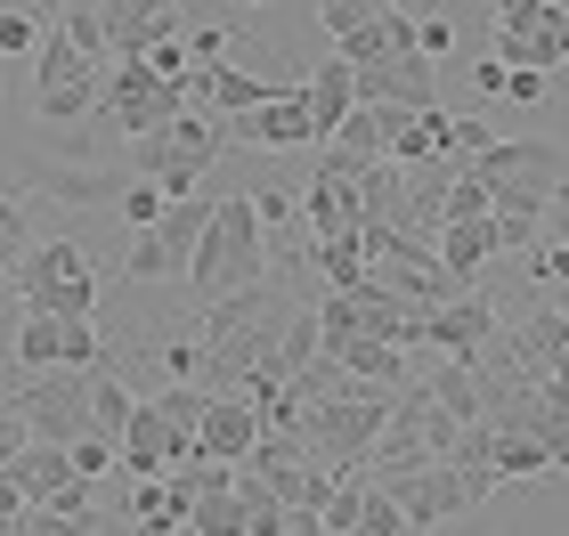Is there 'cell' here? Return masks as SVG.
I'll list each match as a JSON object with an SVG mask.
<instances>
[{
	"mask_svg": "<svg viewBox=\"0 0 569 536\" xmlns=\"http://www.w3.org/2000/svg\"><path fill=\"white\" fill-rule=\"evenodd\" d=\"M131 382H122V374H107V366H90V431H98V439H114V431L122 423H131Z\"/></svg>",
	"mask_w": 569,
	"mask_h": 536,
	"instance_id": "f1b7e54d",
	"label": "cell"
},
{
	"mask_svg": "<svg viewBox=\"0 0 569 536\" xmlns=\"http://www.w3.org/2000/svg\"><path fill=\"white\" fill-rule=\"evenodd\" d=\"M431 252H439V269H448L456 285H480V269L497 261V227H488V220H439Z\"/></svg>",
	"mask_w": 569,
	"mask_h": 536,
	"instance_id": "44dd1931",
	"label": "cell"
},
{
	"mask_svg": "<svg viewBox=\"0 0 569 536\" xmlns=\"http://www.w3.org/2000/svg\"><path fill=\"white\" fill-rule=\"evenodd\" d=\"M73 9H90V0H73Z\"/></svg>",
	"mask_w": 569,
	"mask_h": 536,
	"instance_id": "f907efd6",
	"label": "cell"
},
{
	"mask_svg": "<svg viewBox=\"0 0 569 536\" xmlns=\"http://www.w3.org/2000/svg\"><path fill=\"white\" fill-rule=\"evenodd\" d=\"M399 513H407V528H448V520H463V513H480V504H488V488H480V479L472 472H456V464H423V472H407L399 479Z\"/></svg>",
	"mask_w": 569,
	"mask_h": 536,
	"instance_id": "8fae6325",
	"label": "cell"
},
{
	"mask_svg": "<svg viewBox=\"0 0 569 536\" xmlns=\"http://www.w3.org/2000/svg\"><path fill=\"white\" fill-rule=\"evenodd\" d=\"M350 536H416V528H407V513H399V496L375 488L367 472H358V520H350Z\"/></svg>",
	"mask_w": 569,
	"mask_h": 536,
	"instance_id": "f546056e",
	"label": "cell"
},
{
	"mask_svg": "<svg viewBox=\"0 0 569 536\" xmlns=\"http://www.w3.org/2000/svg\"><path fill=\"white\" fill-rule=\"evenodd\" d=\"M179 107H188V90H179V82L147 73L139 58H114L107 73H98V107L90 114H107L122 139H139V131H154V122H171Z\"/></svg>",
	"mask_w": 569,
	"mask_h": 536,
	"instance_id": "8992f818",
	"label": "cell"
},
{
	"mask_svg": "<svg viewBox=\"0 0 569 536\" xmlns=\"http://www.w3.org/2000/svg\"><path fill=\"white\" fill-rule=\"evenodd\" d=\"M220 146H228V131H220L212 114H203V107H179L171 122L122 139V179H154L163 195H188L196 179L220 163Z\"/></svg>",
	"mask_w": 569,
	"mask_h": 536,
	"instance_id": "7a4b0ae2",
	"label": "cell"
},
{
	"mask_svg": "<svg viewBox=\"0 0 569 536\" xmlns=\"http://www.w3.org/2000/svg\"><path fill=\"white\" fill-rule=\"evenodd\" d=\"M228 139H244V146H269V155H284V146H309V114H301V90H269L252 114L237 122H220Z\"/></svg>",
	"mask_w": 569,
	"mask_h": 536,
	"instance_id": "ac0fdd59",
	"label": "cell"
},
{
	"mask_svg": "<svg viewBox=\"0 0 569 536\" xmlns=\"http://www.w3.org/2000/svg\"><path fill=\"white\" fill-rule=\"evenodd\" d=\"M49 33H58V41H73V49H82V58H90L98 73H107V65H114V49H107V24H98L90 9H73V0H66V9H58V24H49Z\"/></svg>",
	"mask_w": 569,
	"mask_h": 536,
	"instance_id": "1f68e13d",
	"label": "cell"
},
{
	"mask_svg": "<svg viewBox=\"0 0 569 536\" xmlns=\"http://www.w3.org/2000/svg\"><path fill=\"white\" fill-rule=\"evenodd\" d=\"M90 17L107 24L114 58H147V41L179 24V0H90Z\"/></svg>",
	"mask_w": 569,
	"mask_h": 536,
	"instance_id": "e0dca14e",
	"label": "cell"
},
{
	"mask_svg": "<svg viewBox=\"0 0 569 536\" xmlns=\"http://www.w3.org/2000/svg\"><path fill=\"white\" fill-rule=\"evenodd\" d=\"M0 520H24V488H17L9 472H0Z\"/></svg>",
	"mask_w": 569,
	"mask_h": 536,
	"instance_id": "f6af8a7d",
	"label": "cell"
},
{
	"mask_svg": "<svg viewBox=\"0 0 569 536\" xmlns=\"http://www.w3.org/2000/svg\"><path fill=\"white\" fill-rule=\"evenodd\" d=\"M261 276H269V227H261V212H252V195H220L212 220H203V236H196V252H188L196 310L220 301V293L261 285Z\"/></svg>",
	"mask_w": 569,
	"mask_h": 536,
	"instance_id": "6da1fadb",
	"label": "cell"
},
{
	"mask_svg": "<svg viewBox=\"0 0 569 536\" xmlns=\"http://www.w3.org/2000/svg\"><path fill=\"white\" fill-rule=\"evenodd\" d=\"M261 439V415H252L244 391H203V415L188 431L196 455H212V464H244V447Z\"/></svg>",
	"mask_w": 569,
	"mask_h": 536,
	"instance_id": "4fadbf2b",
	"label": "cell"
},
{
	"mask_svg": "<svg viewBox=\"0 0 569 536\" xmlns=\"http://www.w3.org/2000/svg\"><path fill=\"white\" fill-rule=\"evenodd\" d=\"M188 536H244V504H237V488L196 496V504H188Z\"/></svg>",
	"mask_w": 569,
	"mask_h": 536,
	"instance_id": "4dcf8cb0",
	"label": "cell"
},
{
	"mask_svg": "<svg viewBox=\"0 0 569 536\" xmlns=\"http://www.w3.org/2000/svg\"><path fill=\"white\" fill-rule=\"evenodd\" d=\"M309 269L326 276V293L367 285V252H358V236H309Z\"/></svg>",
	"mask_w": 569,
	"mask_h": 536,
	"instance_id": "4316f807",
	"label": "cell"
},
{
	"mask_svg": "<svg viewBox=\"0 0 569 536\" xmlns=\"http://www.w3.org/2000/svg\"><path fill=\"white\" fill-rule=\"evenodd\" d=\"M284 536H326V528H318V513H284Z\"/></svg>",
	"mask_w": 569,
	"mask_h": 536,
	"instance_id": "7dc6e473",
	"label": "cell"
},
{
	"mask_svg": "<svg viewBox=\"0 0 569 536\" xmlns=\"http://www.w3.org/2000/svg\"><path fill=\"white\" fill-rule=\"evenodd\" d=\"M24 65H33V114L41 122H82L98 107V65L73 41H58L49 24H41V41H33V58H24Z\"/></svg>",
	"mask_w": 569,
	"mask_h": 536,
	"instance_id": "52a82bcc",
	"label": "cell"
},
{
	"mask_svg": "<svg viewBox=\"0 0 569 536\" xmlns=\"http://www.w3.org/2000/svg\"><path fill=\"white\" fill-rule=\"evenodd\" d=\"M33 188L58 195V203H114L122 195V171L114 163H41Z\"/></svg>",
	"mask_w": 569,
	"mask_h": 536,
	"instance_id": "cb8c5ba5",
	"label": "cell"
},
{
	"mask_svg": "<svg viewBox=\"0 0 569 536\" xmlns=\"http://www.w3.org/2000/svg\"><path fill=\"white\" fill-rule=\"evenodd\" d=\"M472 179L488 188V203H561V139H488L472 155Z\"/></svg>",
	"mask_w": 569,
	"mask_h": 536,
	"instance_id": "5b68a950",
	"label": "cell"
},
{
	"mask_svg": "<svg viewBox=\"0 0 569 536\" xmlns=\"http://www.w3.org/2000/svg\"><path fill=\"white\" fill-rule=\"evenodd\" d=\"M66 464H73V479H90V488H98V479L114 472V439H98V431H82V439L66 447Z\"/></svg>",
	"mask_w": 569,
	"mask_h": 536,
	"instance_id": "d590c367",
	"label": "cell"
},
{
	"mask_svg": "<svg viewBox=\"0 0 569 536\" xmlns=\"http://www.w3.org/2000/svg\"><path fill=\"white\" fill-rule=\"evenodd\" d=\"M147 406H154V415H163V423L179 431V439H188V431H196V415H203V391H196V382H171V391H154Z\"/></svg>",
	"mask_w": 569,
	"mask_h": 536,
	"instance_id": "836d02e7",
	"label": "cell"
},
{
	"mask_svg": "<svg viewBox=\"0 0 569 536\" xmlns=\"http://www.w3.org/2000/svg\"><path fill=\"white\" fill-rule=\"evenodd\" d=\"M382 9H391V0H318V24H326L333 41H342V33H358V24L382 17Z\"/></svg>",
	"mask_w": 569,
	"mask_h": 536,
	"instance_id": "8d00e7d4",
	"label": "cell"
},
{
	"mask_svg": "<svg viewBox=\"0 0 569 536\" xmlns=\"http://www.w3.org/2000/svg\"><path fill=\"white\" fill-rule=\"evenodd\" d=\"M293 90H301V114H309V146L333 139V122L358 107V90H350V65H342V58L309 65V82H293Z\"/></svg>",
	"mask_w": 569,
	"mask_h": 536,
	"instance_id": "7402d4cb",
	"label": "cell"
},
{
	"mask_svg": "<svg viewBox=\"0 0 569 536\" xmlns=\"http://www.w3.org/2000/svg\"><path fill=\"white\" fill-rule=\"evenodd\" d=\"M269 90H293V82H269V73H252V65H196V98H212V114L220 122H237V114H252Z\"/></svg>",
	"mask_w": 569,
	"mask_h": 536,
	"instance_id": "ffe728a7",
	"label": "cell"
},
{
	"mask_svg": "<svg viewBox=\"0 0 569 536\" xmlns=\"http://www.w3.org/2000/svg\"><path fill=\"white\" fill-rule=\"evenodd\" d=\"M163 188H154V179H122V195H114V212H122V227H147L154 212H163Z\"/></svg>",
	"mask_w": 569,
	"mask_h": 536,
	"instance_id": "e575fe53",
	"label": "cell"
},
{
	"mask_svg": "<svg viewBox=\"0 0 569 536\" xmlns=\"http://www.w3.org/2000/svg\"><path fill=\"white\" fill-rule=\"evenodd\" d=\"M17 366L24 374H90V366H107V342H98V325L90 317H49V310H24L17 325Z\"/></svg>",
	"mask_w": 569,
	"mask_h": 536,
	"instance_id": "30bf717a",
	"label": "cell"
},
{
	"mask_svg": "<svg viewBox=\"0 0 569 536\" xmlns=\"http://www.w3.org/2000/svg\"><path fill=\"white\" fill-rule=\"evenodd\" d=\"M33 41H41L33 9H0V58H33Z\"/></svg>",
	"mask_w": 569,
	"mask_h": 536,
	"instance_id": "ab89813d",
	"label": "cell"
},
{
	"mask_svg": "<svg viewBox=\"0 0 569 536\" xmlns=\"http://www.w3.org/2000/svg\"><path fill=\"white\" fill-rule=\"evenodd\" d=\"M561 58H569V24H537V33H497V65L561 73Z\"/></svg>",
	"mask_w": 569,
	"mask_h": 536,
	"instance_id": "484cf974",
	"label": "cell"
},
{
	"mask_svg": "<svg viewBox=\"0 0 569 536\" xmlns=\"http://www.w3.org/2000/svg\"><path fill=\"white\" fill-rule=\"evenodd\" d=\"M350 90H358V107H439V58L399 49L382 65H350Z\"/></svg>",
	"mask_w": 569,
	"mask_h": 536,
	"instance_id": "7c38bea8",
	"label": "cell"
},
{
	"mask_svg": "<svg viewBox=\"0 0 569 536\" xmlns=\"http://www.w3.org/2000/svg\"><path fill=\"white\" fill-rule=\"evenodd\" d=\"M416 49H423V58H456V24L448 17H423L416 24Z\"/></svg>",
	"mask_w": 569,
	"mask_h": 536,
	"instance_id": "b9f144b4",
	"label": "cell"
},
{
	"mask_svg": "<svg viewBox=\"0 0 569 536\" xmlns=\"http://www.w3.org/2000/svg\"><path fill=\"white\" fill-rule=\"evenodd\" d=\"M497 334H505L497 301L463 285V293H448V301H431V310H423V325H416V350H439V357H456V366H480Z\"/></svg>",
	"mask_w": 569,
	"mask_h": 536,
	"instance_id": "9c48e42d",
	"label": "cell"
},
{
	"mask_svg": "<svg viewBox=\"0 0 569 536\" xmlns=\"http://www.w3.org/2000/svg\"><path fill=\"white\" fill-rule=\"evenodd\" d=\"M179 455H188V439H179V431L139 398V406H131V423L114 431V472H122V479H163Z\"/></svg>",
	"mask_w": 569,
	"mask_h": 536,
	"instance_id": "9a60e30c",
	"label": "cell"
},
{
	"mask_svg": "<svg viewBox=\"0 0 569 536\" xmlns=\"http://www.w3.org/2000/svg\"><path fill=\"white\" fill-rule=\"evenodd\" d=\"M9 406H17L24 439L73 447V439L90 431V374H73V366H58V374H33V382H24V391H17Z\"/></svg>",
	"mask_w": 569,
	"mask_h": 536,
	"instance_id": "ba28073f",
	"label": "cell"
},
{
	"mask_svg": "<svg viewBox=\"0 0 569 536\" xmlns=\"http://www.w3.org/2000/svg\"><path fill=\"white\" fill-rule=\"evenodd\" d=\"M179 536H188V528H179Z\"/></svg>",
	"mask_w": 569,
	"mask_h": 536,
	"instance_id": "816d5d0a",
	"label": "cell"
},
{
	"mask_svg": "<svg viewBox=\"0 0 569 536\" xmlns=\"http://www.w3.org/2000/svg\"><path fill=\"white\" fill-rule=\"evenodd\" d=\"M561 269H569V244H561V236H553V244H537V269H529V276L546 285V301H561Z\"/></svg>",
	"mask_w": 569,
	"mask_h": 536,
	"instance_id": "60d3db41",
	"label": "cell"
},
{
	"mask_svg": "<svg viewBox=\"0 0 569 536\" xmlns=\"http://www.w3.org/2000/svg\"><path fill=\"white\" fill-rule=\"evenodd\" d=\"M497 357L505 366H521L529 382H561V357H569V310L561 301H546L537 317H521L512 334L497 342Z\"/></svg>",
	"mask_w": 569,
	"mask_h": 536,
	"instance_id": "5bb4252c",
	"label": "cell"
},
{
	"mask_svg": "<svg viewBox=\"0 0 569 536\" xmlns=\"http://www.w3.org/2000/svg\"><path fill=\"white\" fill-rule=\"evenodd\" d=\"M24 244H33V227H24V195H0V276L17 269Z\"/></svg>",
	"mask_w": 569,
	"mask_h": 536,
	"instance_id": "74e56055",
	"label": "cell"
},
{
	"mask_svg": "<svg viewBox=\"0 0 569 536\" xmlns=\"http://www.w3.org/2000/svg\"><path fill=\"white\" fill-rule=\"evenodd\" d=\"M203 220H212V203L188 188V195H171L147 227H131V244H122V285H171V276H188V252L203 236Z\"/></svg>",
	"mask_w": 569,
	"mask_h": 536,
	"instance_id": "277c9868",
	"label": "cell"
},
{
	"mask_svg": "<svg viewBox=\"0 0 569 536\" xmlns=\"http://www.w3.org/2000/svg\"><path fill=\"white\" fill-rule=\"evenodd\" d=\"M301 212H309V236H358V227H367V212H358V179H342V171H309Z\"/></svg>",
	"mask_w": 569,
	"mask_h": 536,
	"instance_id": "d6986e66",
	"label": "cell"
},
{
	"mask_svg": "<svg viewBox=\"0 0 569 536\" xmlns=\"http://www.w3.org/2000/svg\"><path fill=\"white\" fill-rule=\"evenodd\" d=\"M423 391H431V406L448 423H480V366H456V357H448L439 382H423Z\"/></svg>",
	"mask_w": 569,
	"mask_h": 536,
	"instance_id": "83f0119b",
	"label": "cell"
},
{
	"mask_svg": "<svg viewBox=\"0 0 569 536\" xmlns=\"http://www.w3.org/2000/svg\"><path fill=\"white\" fill-rule=\"evenodd\" d=\"M546 9H569V0H546Z\"/></svg>",
	"mask_w": 569,
	"mask_h": 536,
	"instance_id": "681fc988",
	"label": "cell"
},
{
	"mask_svg": "<svg viewBox=\"0 0 569 536\" xmlns=\"http://www.w3.org/2000/svg\"><path fill=\"white\" fill-rule=\"evenodd\" d=\"M472 82H480V98H505V65H497V58L472 65Z\"/></svg>",
	"mask_w": 569,
	"mask_h": 536,
	"instance_id": "bcb514c9",
	"label": "cell"
},
{
	"mask_svg": "<svg viewBox=\"0 0 569 536\" xmlns=\"http://www.w3.org/2000/svg\"><path fill=\"white\" fill-rule=\"evenodd\" d=\"M24 447V423H17V406L9 398H0V464H9V455Z\"/></svg>",
	"mask_w": 569,
	"mask_h": 536,
	"instance_id": "ee69618b",
	"label": "cell"
},
{
	"mask_svg": "<svg viewBox=\"0 0 569 536\" xmlns=\"http://www.w3.org/2000/svg\"><path fill=\"white\" fill-rule=\"evenodd\" d=\"M237 9H269V0H237Z\"/></svg>",
	"mask_w": 569,
	"mask_h": 536,
	"instance_id": "c3c4849f",
	"label": "cell"
},
{
	"mask_svg": "<svg viewBox=\"0 0 569 536\" xmlns=\"http://www.w3.org/2000/svg\"><path fill=\"white\" fill-rule=\"evenodd\" d=\"M107 520L98 513H49V504H24V520H17V536H98Z\"/></svg>",
	"mask_w": 569,
	"mask_h": 536,
	"instance_id": "d6a6232c",
	"label": "cell"
},
{
	"mask_svg": "<svg viewBox=\"0 0 569 536\" xmlns=\"http://www.w3.org/2000/svg\"><path fill=\"white\" fill-rule=\"evenodd\" d=\"M488 139H497V131H488V114H448V139H439V146H448L456 163H472Z\"/></svg>",
	"mask_w": 569,
	"mask_h": 536,
	"instance_id": "f35d334b",
	"label": "cell"
},
{
	"mask_svg": "<svg viewBox=\"0 0 569 536\" xmlns=\"http://www.w3.org/2000/svg\"><path fill=\"white\" fill-rule=\"evenodd\" d=\"M480 423H488V415H480ZM553 464H561V447L529 439V431L488 423V479H537V472H553Z\"/></svg>",
	"mask_w": 569,
	"mask_h": 536,
	"instance_id": "d4e9b609",
	"label": "cell"
},
{
	"mask_svg": "<svg viewBox=\"0 0 569 536\" xmlns=\"http://www.w3.org/2000/svg\"><path fill=\"white\" fill-rule=\"evenodd\" d=\"M399 49H416V17H407L399 0H391L382 17H367L358 33L333 41V58H342V65H382V58H399Z\"/></svg>",
	"mask_w": 569,
	"mask_h": 536,
	"instance_id": "603a6c76",
	"label": "cell"
},
{
	"mask_svg": "<svg viewBox=\"0 0 569 536\" xmlns=\"http://www.w3.org/2000/svg\"><path fill=\"white\" fill-rule=\"evenodd\" d=\"M505 90L521 98V107H537V98H546V73H521V65H505Z\"/></svg>",
	"mask_w": 569,
	"mask_h": 536,
	"instance_id": "7bdbcfd3",
	"label": "cell"
},
{
	"mask_svg": "<svg viewBox=\"0 0 569 536\" xmlns=\"http://www.w3.org/2000/svg\"><path fill=\"white\" fill-rule=\"evenodd\" d=\"M318 357L333 374H350V382H382V391L407 382V350L382 342V334H318Z\"/></svg>",
	"mask_w": 569,
	"mask_h": 536,
	"instance_id": "2e32d148",
	"label": "cell"
},
{
	"mask_svg": "<svg viewBox=\"0 0 569 536\" xmlns=\"http://www.w3.org/2000/svg\"><path fill=\"white\" fill-rule=\"evenodd\" d=\"M9 285L24 293V310H49V317H90L98 310V269H90V252L66 244V236H33L17 252Z\"/></svg>",
	"mask_w": 569,
	"mask_h": 536,
	"instance_id": "3957f363",
	"label": "cell"
}]
</instances>
